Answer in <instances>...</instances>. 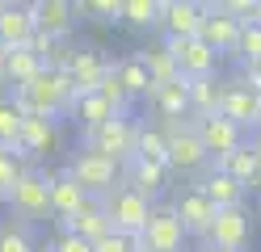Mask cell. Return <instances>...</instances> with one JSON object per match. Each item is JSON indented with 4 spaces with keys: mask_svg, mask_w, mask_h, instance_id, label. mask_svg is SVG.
<instances>
[{
    "mask_svg": "<svg viewBox=\"0 0 261 252\" xmlns=\"http://www.w3.org/2000/svg\"><path fill=\"white\" fill-rule=\"evenodd\" d=\"M219 93H223V84H219L215 76H206V80H186L190 118H211V114H219Z\"/></svg>",
    "mask_w": 261,
    "mask_h": 252,
    "instance_id": "obj_26",
    "label": "cell"
},
{
    "mask_svg": "<svg viewBox=\"0 0 261 252\" xmlns=\"http://www.w3.org/2000/svg\"><path fill=\"white\" fill-rule=\"evenodd\" d=\"M202 5L198 0H160V30L165 38H198Z\"/></svg>",
    "mask_w": 261,
    "mask_h": 252,
    "instance_id": "obj_16",
    "label": "cell"
},
{
    "mask_svg": "<svg viewBox=\"0 0 261 252\" xmlns=\"http://www.w3.org/2000/svg\"><path fill=\"white\" fill-rule=\"evenodd\" d=\"M236 55H240V63H261V21L257 25H240Z\"/></svg>",
    "mask_w": 261,
    "mask_h": 252,
    "instance_id": "obj_36",
    "label": "cell"
},
{
    "mask_svg": "<svg viewBox=\"0 0 261 252\" xmlns=\"http://www.w3.org/2000/svg\"><path fill=\"white\" fill-rule=\"evenodd\" d=\"M257 21H261V0H257Z\"/></svg>",
    "mask_w": 261,
    "mask_h": 252,
    "instance_id": "obj_44",
    "label": "cell"
},
{
    "mask_svg": "<svg viewBox=\"0 0 261 252\" xmlns=\"http://www.w3.org/2000/svg\"><path fill=\"white\" fill-rule=\"evenodd\" d=\"M160 130H165V143H169V168H177V173H198V168L211 164V156L202 151L198 134L190 126V118L186 122H160Z\"/></svg>",
    "mask_w": 261,
    "mask_h": 252,
    "instance_id": "obj_6",
    "label": "cell"
},
{
    "mask_svg": "<svg viewBox=\"0 0 261 252\" xmlns=\"http://www.w3.org/2000/svg\"><path fill=\"white\" fill-rule=\"evenodd\" d=\"M63 177H68V181H76L89 198H106L110 189H118L122 168L114 164V160H106V156H97V151H89V147H80L76 156L68 160Z\"/></svg>",
    "mask_w": 261,
    "mask_h": 252,
    "instance_id": "obj_3",
    "label": "cell"
},
{
    "mask_svg": "<svg viewBox=\"0 0 261 252\" xmlns=\"http://www.w3.org/2000/svg\"><path fill=\"white\" fill-rule=\"evenodd\" d=\"M101 210H106V218H110V231L139 240L143 227H148L152 202H148V198H139L135 189H126V185H118V189H110V193L101 198Z\"/></svg>",
    "mask_w": 261,
    "mask_h": 252,
    "instance_id": "obj_4",
    "label": "cell"
},
{
    "mask_svg": "<svg viewBox=\"0 0 261 252\" xmlns=\"http://www.w3.org/2000/svg\"><path fill=\"white\" fill-rule=\"evenodd\" d=\"M202 198L211 202L215 210H232V206H244V185H236L223 168H206V177L198 181Z\"/></svg>",
    "mask_w": 261,
    "mask_h": 252,
    "instance_id": "obj_22",
    "label": "cell"
},
{
    "mask_svg": "<svg viewBox=\"0 0 261 252\" xmlns=\"http://www.w3.org/2000/svg\"><path fill=\"white\" fill-rule=\"evenodd\" d=\"M257 151H261V139H257Z\"/></svg>",
    "mask_w": 261,
    "mask_h": 252,
    "instance_id": "obj_46",
    "label": "cell"
},
{
    "mask_svg": "<svg viewBox=\"0 0 261 252\" xmlns=\"http://www.w3.org/2000/svg\"><path fill=\"white\" fill-rule=\"evenodd\" d=\"M190 126L194 134H198V143L211 160H223V156H232V151L244 143V130L236 122H227V118L219 114H211V118H190Z\"/></svg>",
    "mask_w": 261,
    "mask_h": 252,
    "instance_id": "obj_10",
    "label": "cell"
},
{
    "mask_svg": "<svg viewBox=\"0 0 261 252\" xmlns=\"http://www.w3.org/2000/svg\"><path fill=\"white\" fill-rule=\"evenodd\" d=\"M173 214H177V223H181L186 235H202V240H206L211 223H215V206L202 198L198 185H190L186 193H177V198H173Z\"/></svg>",
    "mask_w": 261,
    "mask_h": 252,
    "instance_id": "obj_14",
    "label": "cell"
},
{
    "mask_svg": "<svg viewBox=\"0 0 261 252\" xmlns=\"http://www.w3.org/2000/svg\"><path fill=\"white\" fill-rule=\"evenodd\" d=\"M34 34H38V25L30 17V5H5V13H0V46L5 50L30 46Z\"/></svg>",
    "mask_w": 261,
    "mask_h": 252,
    "instance_id": "obj_20",
    "label": "cell"
},
{
    "mask_svg": "<svg viewBox=\"0 0 261 252\" xmlns=\"http://www.w3.org/2000/svg\"><path fill=\"white\" fill-rule=\"evenodd\" d=\"M17 147H21L25 164L51 156V151H59V122H55V118H21Z\"/></svg>",
    "mask_w": 261,
    "mask_h": 252,
    "instance_id": "obj_13",
    "label": "cell"
},
{
    "mask_svg": "<svg viewBox=\"0 0 261 252\" xmlns=\"http://www.w3.org/2000/svg\"><path fill=\"white\" fill-rule=\"evenodd\" d=\"M215 168H223V173L236 185H244V189H261V151H257V143H240L232 156L215 160Z\"/></svg>",
    "mask_w": 261,
    "mask_h": 252,
    "instance_id": "obj_19",
    "label": "cell"
},
{
    "mask_svg": "<svg viewBox=\"0 0 261 252\" xmlns=\"http://www.w3.org/2000/svg\"><path fill=\"white\" fill-rule=\"evenodd\" d=\"M114 80L122 84V93L135 101V97H152V80H148V67L139 63V55H126V59H114L110 63Z\"/></svg>",
    "mask_w": 261,
    "mask_h": 252,
    "instance_id": "obj_24",
    "label": "cell"
},
{
    "mask_svg": "<svg viewBox=\"0 0 261 252\" xmlns=\"http://www.w3.org/2000/svg\"><path fill=\"white\" fill-rule=\"evenodd\" d=\"M198 42H206L215 55H236L240 46V25L227 17L219 5H202V25H198Z\"/></svg>",
    "mask_w": 261,
    "mask_h": 252,
    "instance_id": "obj_12",
    "label": "cell"
},
{
    "mask_svg": "<svg viewBox=\"0 0 261 252\" xmlns=\"http://www.w3.org/2000/svg\"><path fill=\"white\" fill-rule=\"evenodd\" d=\"M93 252H139V240H130V235L110 231V235H101V240L93 244Z\"/></svg>",
    "mask_w": 261,
    "mask_h": 252,
    "instance_id": "obj_38",
    "label": "cell"
},
{
    "mask_svg": "<svg viewBox=\"0 0 261 252\" xmlns=\"http://www.w3.org/2000/svg\"><path fill=\"white\" fill-rule=\"evenodd\" d=\"M68 118H76L85 130H97L101 122H110V118H130V114H114V105L106 97H97V93H85V97H72V109Z\"/></svg>",
    "mask_w": 261,
    "mask_h": 252,
    "instance_id": "obj_23",
    "label": "cell"
},
{
    "mask_svg": "<svg viewBox=\"0 0 261 252\" xmlns=\"http://www.w3.org/2000/svg\"><path fill=\"white\" fill-rule=\"evenodd\" d=\"M72 97H76L72 93V80L63 72H55V67H42V72L30 84H21L9 101L17 105L21 118H55V122H59V114L72 109Z\"/></svg>",
    "mask_w": 261,
    "mask_h": 252,
    "instance_id": "obj_1",
    "label": "cell"
},
{
    "mask_svg": "<svg viewBox=\"0 0 261 252\" xmlns=\"http://www.w3.org/2000/svg\"><path fill=\"white\" fill-rule=\"evenodd\" d=\"M76 13L97 25H114V21H122V0H80Z\"/></svg>",
    "mask_w": 261,
    "mask_h": 252,
    "instance_id": "obj_32",
    "label": "cell"
},
{
    "mask_svg": "<svg viewBox=\"0 0 261 252\" xmlns=\"http://www.w3.org/2000/svg\"><path fill=\"white\" fill-rule=\"evenodd\" d=\"M152 105L165 122H186L190 118V97H186V80H173V84H160L152 89Z\"/></svg>",
    "mask_w": 261,
    "mask_h": 252,
    "instance_id": "obj_25",
    "label": "cell"
},
{
    "mask_svg": "<svg viewBox=\"0 0 261 252\" xmlns=\"http://www.w3.org/2000/svg\"><path fill=\"white\" fill-rule=\"evenodd\" d=\"M0 252H38L21 223H0Z\"/></svg>",
    "mask_w": 261,
    "mask_h": 252,
    "instance_id": "obj_34",
    "label": "cell"
},
{
    "mask_svg": "<svg viewBox=\"0 0 261 252\" xmlns=\"http://www.w3.org/2000/svg\"><path fill=\"white\" fill-rule=\"evenodd\" d=\"M135 134H139L135 118H110V122H101L97 130H85V143L80 147H89V151H97V156H106V160H114L122 168L135 156Z\"/></svg>",
    "mask_w": 261,
    "mask_h": 252,
    "instance_id": "obj_5",
    "label": "cell"
},
{
    "mask_svg": "<svg viewBox=\"0 0 261 252\" xmlns=\"http://www.w3.org/2000/svg\"><path fill=\"white\" fill-rule=\"evenodd\" d=\"M106 72H110V59H106L97 46H72L68 59H63V76L72 80V93H76V97L97 93V84H101Z\"/></svg>",
    "mask_w": 261,
    "mask_h": 252,
    "instance_id": "obj_8",
    "label": "cell"
},
{
    "mask_svg": "<svg viewBox=\"0 0 261 252\" xmlns=\"http://www.w3.org/2000/svg\"><path fill=\"white\" fill-rule=\"evenodd\" d=\"M139 252H143V248H139Z\"/></svg>",
    "mask_w": 261,
    "mask_h": 252,
    "instance_id": "obj_47",
    "label": "cell"
},
{
    "mask_svg": "<svg viewBox=\"0 0 261 252\" xmlns=\"http://www.w3.org/2000/svg\"><path fill=\"white\" fill-rule=\"evenodd\" d=\"M160 46L173 55L181 80H206V76H215V67H219V55L198 38H165Z\"/></svg>",
    "mask_w": 261,
    "mask_h": 252,
    "instance_id": "obj_7",
    "label": "cell"
},
{
    "mask_svg": "<svg viewBox=\"0 0 261 252\" xmlns=\"http://www.w3.org/2000/svg\"><path fill=\"white\" fill-rule=\"evenodd\" d=\"M85 202H89V193L80 189L76 181H68L63 173L55 177V185H51V218H59V223H63V218H72Z\"/></svg>",
    "mask_w": 261,
    "mask_h": 252,
    "instance_id": "obj_27",
    "label": "cell"
},
{
    "mask_svg": "<svg viewBox=\"0 0 261 252\" xmlns=\"http://www.w3.org/2000/svg\"><path fill=\"white\" fill-rule=\"evenodd\" d=\"M139 248L143 252H181L186 248V231L177 223L173 206H152L148 214V227L139 235Z\"/></svg>",
    "mask_w": 261,
    "mask_h": 252,
    "instance_id": "obj_11",
    "label": "cell"
},
{
    "mask_svg": "<svg viewBox=\"0 0 261 252\" xmlns=\"http://www.w3.org/2000/svg\"><path fill=\"white\" fill-rule=\"evenodd\" d=\"M42 72V59L34 55L30 46H17V50H5V80L13 84V93L21 89V84H30Z\"/></svg>",
    "mask_w": 261,
    "mask_h": 252,
    "instance_id": "obj_28",
    "label": "cell"
},
{
    "mask_svg": "<svg viewBox=\"0 0 261 252\" xmlns=\"http://www.w3.org/2000/svg\"><path fill=\"white\" fill-rule=\"evenodd\" d=\"M130 160H152V164H165V168H169V143H165V130H160V126H148V122H139L135 156H130Z\"/></svg>",
    "mask_w": 261,
    "mask_h": 252,
    "instance_id": "obj_29",
    "label": "cell"
},
{
    "mask_svg": "<svg viewBox=\"0 0 261 252\" xmlns=\"http://www.w3.org/2000/svg\"><path fill=\"white\" fill-rule=\"evenodd\" d=\"M165 181H169V168L165 164H152V160H126L122 164V185H126V189H135L139 198H148V202L160 198Z\"/></svg>",
    "mask_w": 261,
    "mask_h": 252,
    "instance_id": "obj_18",
    "label": "cell"
},
{
    "mask_svg": "<svg viewBox=\"0 0 261 252\" xmlns=\"http://www.w3.org/2000/svg\"><path fill=\"white\" fill-rule=\"evenodd\" d=\"M25 168H30V164H21L13 151L0 147V202H5V206H9V198H13V189H17V181H21Z\"/></svg>",
    "mask_w": 261,
    "mask_h": 252,
    "instance_id": "obj_33",
    "label": "cell"
},
{
    "mask_svg": "<svg viewBox=\"0 0 261 252\" xmlns=\"http://www.w3.org/2000/svg\"><path fill=\"white\" fill-rule=\"evenodd\" d=\"M122 21L135 30L160 25V0H122Z\"/></svg>",
    "mask_w": 261,
    "mask_h": 252,
    "instance_id": "obj_31",
    "label": "cell"
},
{
    "mask_svg": "<svg viewBox=\"0 0 261 252\" xmlns=\"http://www.w3.org/2000/svg\"><path fill=\"white\" fill-rule=\"evenodd\" d=\"M5 84H9L5 80V46H0V89H5Z\"/></svg>",
    "mask_w": 261,
    "mask_h": 252,
    "instance_id": "obj_41",
    "label": "cell"
},
{
    "mask_svg": "<svg viewBox=\"0 0 261 252\" xmlns=\"http://www.w3.org/2000/svg\"><path fill=\"white\" fill-rule=\"evenodd\" d=\"M46 252H93V244H89V240H80V235H68V231H63Z\"/></svg>",
    "mask_w": 261,
    "mask_h": 252,
    "instance_id": "obj_39",
    "label": "cell"
},
{
    "mask_svg": "<svg viewBox=\"0 0 261 252\" xmlns=\"http://www.w3.org/2000/svg\"><path fill=\"white\" fill-rule=\"evenodd\" d=\"M202 252H232V248H202Z\"/></svg>",
    "mask_w": 261,
    "mask_h": 252,
    "instance_id": "obj_42",
    "label": "cell"
},
{
    "mask_svg": "<svg viewBox=\"0 0 261 252\" xmlns=\"http://www.w3.org/2000/svg\"><path fill=\"white\" fill-rule=\"evenodd\" d=\"M0 13H5V0H0Z\"/></svg>",
    "mask_w": 261,
    "mask_h": 252,
    "instance_id": "obj_45",
    "label": "cell"
},
{
    "mask_svg": "<svg viewBox=\"0 0 261 252\" xmlns=\"http://www.w3.org/2000/svg\"><path fill=\"white\" fill-rule=\"evenodd\" d=\"M240 84L261 97V63H240Z\"/></svg>",
    "mask_w": 261,
    "mask_h": 252,
    "instance_id": "obj_40",
    "label": "cell"
},
{
    "mask_svg": "<svg viewBox=\"0 0 261 252\" xmlns=\"http://www.w3.org/2000/svg\"><path fill=\"white\" fill-rule=\"evenodd\" d=\"M253 240V214L244 206H232V210H215V223L206 231V248H232V252H244Z\"/></svg>",
    "mask_w": 261,
    "mask_h": 252,
    "instance_id": "obj_9",
    "label": "cell"
},
{
    "mask_svg": "<svg viewBox=\"0 0 261 252\" xmlns=\"http://www.w3.org/2000/svg\"><path fill=\"white\" fill-rule=\"evenodd\" d=\"M139 63L148 67V80H152V89H160V84H173V80H181V72H177V63L165 46H152V50H139Z\"/></svg>",
    "mask_w": 261,
    "mask_h": 252,
    "instance_id": "obj_30",
    "label": "cell"
},
{
    "mask_svg": "<svg viewBox=\"0 0 261 252\" xmlns=\"http://www.w3.org/2000/svg\"><path fill=\"white\" fill-rule=\"evenodd\" d=\"M253 130H257V134H261V114H257V122H253Z\"/></svg>",
    "mask_w": 261,
    "mask_h": 252,
    "instance_id": "obj_43",
    "label": "cell"
},
{
    "mask_svg": "<svg viewBox=\"0 0 261 252\" xmlns=\"http://www.w3.org/2000/svg\"><path fill=\"white\" fill-rule=\"evenodd\" d=\"M30 17H34V25L42 34H51V38H59V42H68V34L80 21L72 0H34V5H30Z\"/></svg>",
    "mask_w": 261,
    "mask_h": 252,
    "instance_id": "obj_15",
    "label": "cell"
},
{
    "mask_svg": "<svg viewBox=\"0 0 261 252\" xmlns=\"http://www.w3.org/2000/svg\"><path fill=\"white\" fill-rule=\"evenodd\" d=\"M219 9L236 25H257V0H219Z\"/></svg>",
    "mask_w": 261,
    "mask_h": 252,
    "instance_id": "obj_37",
    "label": "cell"
},
{
    "mask_svg": "<svg viewBox=\"0 0 261 252\" xmlns=\"http://www.w3.org/2000/svg\"><path fill=\"white\" fill-rule=\"evenodd\" d=\"M17 130H21V114L9 97H0V147L17 143Z\"/></svg>",
    "mask_w": 261,
    "mask_h": 252,
    "instance_id": "obj_35",
    "label": "cell"
},
{
    "mask_svg": "<svg viewBox=\"0 0 261 252\" xmlns=\"http://www.w3.org/2000/svg\"><path fill=\"white\" fill-rule=\"evenodd\" d=\"M63 231H68V235H80V240H89V244H97L101 235H110V218H106V210H101V198H89L72 218H63Z\"/></svg>",
    "mask_w": 261,
    "mask_h": 252,
    "instance_id": "obj_21",
    "label": "cell"
},
{
    "mask_svg": "<svg viewBox=\"0 0 261 252\" xmlns=\"http://www.w3.org/2000/svg\"><path fill=\"white\" fill-rule=\"evenodd\" d=\"M257 114H261V97L257 93H249L240 80L223 84V93H219V118H227V122H236L244 130V126L257 122Z\"/></svg>",
    "mask_w": 261,
    "mask_h": 252,
    "instance_id": "obj_17",
    "label": "cell"
},
{
    "mask_svg": "<svg viewBox=\"0 0 261 252\" xmlns=\"http://www.w3.org/2000/svg\"><path fill=\"white\" fill-rule=\"evenodd\" d=\"M59 173H46V168H25L17 189L9 198V210L17 214V223L30 227V223H42L51 214V185H55Z\"/></svg>",
    "mask_w": 261,
    "mask_h": 252,
    "instance_id": "obj_2",
    "label": "cell"
}]
</instances>
